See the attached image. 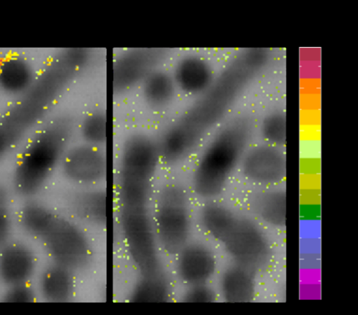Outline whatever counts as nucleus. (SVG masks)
Listing matches in <instances>:
<instances>
[{"label": "nucleus", "instance_id": "nucleus-1", "mask_svg": "<svg viewBox=\"0 0 358 315\" xmlns=\"http://www.w3.org/2000/svg\"><path fill=\"white\" fill-rule=\"evenodd\" d=\"M239 83L215 79L211 86L169 123L157 139L162 163L174 165L192 155L224 115L241 89Z\"/></svg>", "mask_w": 358, "mask_h": 315}, {"label": "nucleus", "instance_id": "nucleus-2", "mask_svg": "<svg viewBox=\"0 0 358 315\" xmlns=\"http://www.w3.org/2000/svg\"><path fill=\"white\" fill-rule=\"evenodd\" d=\"M75 130L73 118L61 115L36 131L14 165L12 185L17 195L30 199L43 190L59 168Z\"/></svg>", "mask_w": 358, "mask_h": 315}, {"label": "nucleus", "instance_id": "nucleus-3", "mask_svg": "<svg viewBox=\"0 0 358 315\" xmlns=\"http://www.w3.org/2000/svg\"><path fill=\"white\" fill-rule=\"evenodd\" d=\"M79 75L76 66L62 62L60 68L48 77L34 80L28 90L0 115V158L7 156Z\"/></svg>", "mask_w": 358, "mask_h": 315}, {"label": "nucleus", "instance_id": "nucleus-4", "mask_svg": "<svg viewBox=\"0 0 358 315\" xmlns=\"http://www.w3.org/2000/svg\"><path fill=\"white\" fill-rule=\"evenodd\" d=\"M250 126L243 118L221 129L206 145L193 169L192 187L199 197L213 200L220 196L246 151Z\"/></svg>", "mask_w": 358, "mask_h": 315}, {"label": "nucleus", "instance_id": "nucleus-5", "mask_svg": "<svg viewBox=\"0 0 358 315\" xmlns=\"http://www.w3.org/2000/svg\"><path fill=\"white\" fill-rule=\"evenodd\" d=\"M152 216L159 247L176 255L189 242L192 231L189 200L185 188L177 183L163 186L156 196Z\"/></svg>", "mask_w": 358, "mask_h": 315}, {"label": "nucleus", "instance_id": "nucleus-6", "mask_svg": "<svg viewBox=\"0 0 358 315\" xmlns=\"http://www.w3.org/2000/svg\"><path fill=\"white\" fill-rule=\"evenodd\" d=\"M118 220L127 253L139 273L161 270L159 246L150 210H119Z\"/></svg>", "mask_w": 358, "mask_h": 315}, {"label": "nucleus", "instance_id": "nucleus-7", "mask_svg": "<svg viewBox=\"0 0 358 315\" xmlns=\"http://www.w3.org/2000/svg\"><path fill=\"white\" fill-rule=\"evenodd\" d=\"M53 263L75 272L87 267L92 258L91 243L83 230L73 220L57 215L41 239Z\"/></svg>", "mask_w": 358, "mask_h": 315}, {"label": "nucleus", "instance_id": "nucleus-8", "mask_svg": "<svg viewBox=\"0 0 358 315\" xmlns=\"http://www.w3.org/2000/svg\"><path fill=\"white\" fill-rule=\"evenodd\" d=\"M167 56L163 48H138L117 54L112 66L114 94L124 95L140 87L145 77L160 67Z\"/></svg>", "mask_w": 358, "mask_h": 315}, {"label": "nucleus", "instance_id": "nucleus-9", "mask_svg": "<svg viewBox=\"0 0 358 315\" xmlns=\"http://www.w3.org/2000/svg\"><path fill=\"white\" fill-rule=\"evenodd\" d=\"M59 169L64 177L79 188L99 186L107 175V157L103 147L83 142L70 146Z\"/></svg>", "mask_w": 358, "mask_h": 315}, {"label": "nucleus", "instance_id": "nucleus-10", "mask_svg": "<svg viewBox=\"0 0 358 315\" xmlns=\"http://www.w3.org/2000/svg\"><path fill=\"white\" fill-rule=\"evenodd\" d=\"M222 243L229 256L247 268L262 265L268 257L266 235L255 222L247 218L238 216Z\"/></svg>", "mask_w": 358, "mask_h": 315}, {"label": "nucleus", "instance_id": "nucleus-11", "mask_svg": "<svg viewBox=\"0 0 358 315\" xmlns=\"http://www.w3.org/2000/svg\"><path fill=\"white\" fill-rule=\"evenodd\" d=\"M244 178L264 188L278 186L286 176V159L280 147L257 145L245 152L240 164Z\"/></svg>", "mask_w": 358, "mask_h": 315}, {"label": "nucleus", "instance_id": "nucleus-12", "mask_svg": "<svg viewBox=\"0 0 358 315\" xmlns=\"http://www.w3.org/2000/svg\"><path fill=\"white\" fill-rule=\"evenodd\" d=\"M176 271L187 286L207 284L216 270V257L206 245L187 242L176 254Z\"/></svg>", "mask_w": 358, "mask_h": 315}, {"label": "nucleus", "instance_id": "nucleus-13", "mask_svg": "<svg viewBox=\"0 0 358 315\" xmlns=\"http://www.w3.org/2000/svg\"><path fill=\"white\" fill-rule=\"evenodd\" d=\"M36 267L34 251L20 241H8L0 249V281L10 287L29 284Z\"/></svg>", "mask_w": 358, "mask_h": 315}, {"label": "nucleus", "instance_id": "nucleus-14", "mask_svg": "<svg viewBox=\"0 0 358 315\" xmlns=\"http://www.w3.org/2000/svg\"><path fill=\"white\" fill-rule=\"evenodd\" d=\"M171 74L177 90L194 97L205 92L215 80L208 62L194 54L179 58Z\"/></svg>", "mask_w": 358, "mask_h": 315}, {"label": "nucleus", "instance_id": "nucleus-15", "mask_svg": "<svg viewBox=\"0 0 358 315\" xmlns=\"http://www.w3.org/2000/svg\"><path fill=\"white\" fill-rule=\"evenodd\" d=\"M67 204L70 212L80 222L97 228L106 225L107 192L103 188H79L70 195Z\"/></svg>", "mask_w": 358, "mask_h": 315}, {"label": "nucleus", "instance_id": "nucleus-16", "mask_svg": "<svg viewBox=\"0 0 358 315\" xmlns=\"http://www.w3.org/2000/svg\"><path fill=\"white\" fill-rule=\"evenodd\" d=\"M73 272L53 263L43 272L39 280V290L45 301L66 302L73 297L76 283Z\"/></svg>", "mask_w": 358, "mask_h": 315}, {"label": "nucleus", "instance_id": "nucleus-17", "mask_svg": "<svg viewBox=\"0 0 358 315\" xmlns=\"http://www.w3.org/2000/svg\"><path fill=\"white\" fill-rule=\"evenodd\" d=\"M144 102L153 110H163L174 100L178 90L171 74L160 69L150 73L140 85Z\"/></svg>", "mask_w": 358, "mask_h": 315}, {"label": "nucleus", "instance_id": "nucleus-18", "mask_svg": "<svg viewBox=\"0 0 358 315\" xmlns=\"http://www.w3.org/2000/svg\"><path fill=\"white\" fill-rule=\"evenodd\" d=\"M252 207L257 217L264 224L275 228L285 227L286 223V192L276 187L267 188L256 194Z\"/></svg>", "mask_w": 358, "mask_h": 315}, {"label": "nucleus", "instance_id": "nucleus-19", "mask_svg": "<svg viewBox=\"0 0 358 315\" xmlns=\"http://www.w3.org/2000/svg\"><path fill=\"white\" fill-rule=\"evenodd\" d=\"M220 291L228 302H249L255 295V281L247 267L240 265L231 266L222 273Z\"/></svg>", "mask_w": 358, "mask_h": 315}, {"label": "nucleus", "instance_id": "nucleus-20", "mask_svg": "<svg viewBox=\"0 0 358 315\" xmlns=\"http://www.w3.org/2000/svg\"><path fill=\"white\" fill-rule=\"evenodd\" d=\"M26 200L17 212L16 220L24 232L41 239L51 227L57 214L34 198Z\"/></svg>", "mask_w": 358, "mask_h": 315}, {"label": "nucleus", "instance_id": "nucleus-21", "mask_svg": "<svg viewBox=\"0 0 358 315\" xmlns=\"http://www.w3.org/2000/svg\"><path fill=\"white\" fill-rule=\"evenodd\" d=\"M238 216L225 205L208 200L201 209L199 223L205 232L213 239L222 242Z\"/></svg>", "mask_w": 358, "mask_h": 315}, {"label": "nucleus", "instance_id": "nucleus-22", "mask_svg": "<svg viewBox=\"0 0 358 315\" xmlns=\"http://www.w3.org/2000/svg\"><path fill=\"white\" fill-rule=\"evenodd\" d=\"M172 296L171 283L161 270L141 274L129 295L133 302H166Z\"/></svg>", "mask_w": 358, "mask_h": 315}, {"label": "nucleus", "instance_id": "nucleus-23", "mask_svg": "<svg viewBox=\"0 0 358 315\" xmlns=\"http://www.w3.org/2000/svg\"><path fill=\"white\" fill-rule=\"evenodd\" d=\"M78 130L83 142L104 147L107 141L106 112L101 108L89 112L81 120Z\"/></svg>", "mask_w": 358, "mask_h": 315}, {"label": "nucleus", "instance_id": "nucleus-24", "mask_svg": "<svg viewBox=\"0 0 358 315\" xmlns=\"http://www.w3.org/2000/svg\"><path fill=\"white\" fill-rule=\"evenodd\" d=\"M8 68H0V88L5 92L20 96L31 86L34 81L29 68L22 66L20 62H13L14 68L8 62Z\"/></svg>", "mask_w": 358, "mask_h": 315}, {"label": "nucleus", "instance_id": "nucleus-25", "mask_svg": "<svg viewBox=\"0 0 358 315\" xmlns=\"http://www.w3.org/2000/svg\"><path fill=\"white\" fill-rule=\"evenodd\" d=\"M283 113L273 112L262 122L261 132L268 144L280 147L285 141V119Z\"/></svg>", "mask_w": 358, "mask_h": 315}, {"label": "nucleus", "instance_id": "nucleus-26", "mask_svg": "<svg viewBox=\"0 0 358 315\" xmlns=\"http://www.w3.org/2000/svg\"><path fill=\"white\" fill-rule=\"evenodd\" d=\"M11 195L8 188L0 183V249L8 241L13 230Z\"/></svg>", "mask_w": 358, "mask_h": 315}, {"label": "nucleus", "instance_id": "nucleus-27", "mask_svg": "<svg viewBox=\"0 0 358 315\" xmlns=\"http://www.w3.org/2000/svg\"><path fill=\"white\" fill-rule=\"evenodd\" d=\"M216 298L214 290L207 284L187 286L182 296V301L185 302H211Z\"/></svg>", "mask_w": 358, "mask_h": 315}, {"label": "nucleus", "instance_id": "nucleus-28", "mask_svg": "<svg viewBox=\"0 0 358 315\" xmlns=\"http://www.w3.org/2000/svg\"><path fill=\"white\" fill-rule=\"evenodd\" d=\"M35 293L29 284L9 287L3 296L6 302H31L35 299Z\"/></svg>", "mask_w": 358, "mask_h": 315}]
</instances>
